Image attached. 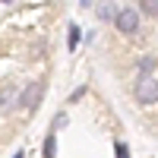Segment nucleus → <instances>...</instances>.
Masks as SVG:
<instances>
[{"instance_id":"f257e3e1","label":"nucleus","mask_w":158,"mask_h":158,"mask_svg":"<svg viewBox=\"0 0 158 158\" xmlns=\"http://www.w3.org/2000/svg\"><path fill=\"white\" fill-rule=\"evenodd\" d=\"M136 101L139 104L158 101V82H155L152 76H139V82H136Z\"/></svg>"},{"instance_id":"f03ea898","label":"nucleus","mask_w":158,"mask_h":158,"mask_svg":"<svg viewBox=\"0 0 158 158\" xmlns=\"http://www.w3.org/2000/svg\"><path fill=\"white\" fill-rule=\"evenodd\" d=\"M117 25V32H123V35H133L139 29V10H120V16L114 19Z\"/></svg>"},{"instance_id":"7ed1b4c3","label":"nucleus","mask_w":158,"mask_h":158,"mask_svg":"<svg viewBox=\"0 0 158 158\" xmlns=\"http://www.w3.org/2000/svg\"><path fill=\"white\" fill-rule=\"evenodd\" d=\"M38 98H41V85H38V82H32L29 89H25V92H22V101H19V104H22V108H25V111H32Z\"/></svg>"},{"instance_id":"20e7f679","label":"nucleus","mask_w":158,"mask_h":158,"mask_svg":"<svg viewBox=\"0 0 158 158\" xmlns=\"http://www.w3.org/2000/svg\"><path fill=\"white\" fill-rule=\"evenodd\" d=\"M98 16H101V19H111V16L117 19V16H120V10H117L114 3H101V6H98Z\"/></svg>"},{"instance_id":"39448f33","label":"nucleus","mask_w":158,"mask_h":158,"mask_svg":"<svg viewBox=\"0 0 158 158\" xmlns=\"http://www.w3.org/2000/svg\"><path fill=\"white\" fill-rule=\"evenodd\" d=\"M142 13H149V16H158V0H139Z\"/></svg>"},{"instance_id":"423d86ee","label":"nucleus","mask_w":158,"mask_h":158,"mask_svg":"<svg viewBox=\"0 0 158 158\" xmlns=\"http://www.w3.org/2000/svg\"><path fill=\"white\" fill-rule=\"evenodd\" d=\"M54 146H57L54 136H48V139H44V158H54Z\"/></svg>"},{"instance_id":"0eeeda50","label":"nucleus","mask_w":158,"mask_h":158,"mask_svg":"<svg viewBox=\"0 0 158 158\" xmlns=\"http://www.w3.org/2000/svg\"><path fill=\"white\" fill-rule=\"evenodd\" d=\"M76 44H79V29L70 25V48H76Z\"/></svg>"},{"instance_id":"6e6552de","label":"nucleus","mask_w":158,"mask_h":158,"mask_svg":"<svg viewBox=\"0 0 158 158\" xmlns=\"http://www.w3.org/2000/svg\"><path fill=\"white\" fill-rule=\"evenodd\" d=\"M10 98H13V95H10V89H3V101H0V104H3V111L10 108Z\"/></svg>"},{"instance_id":"1a4fd4ad","label":"nucleus","mask_w":158,"mask_h":158,"mask_svg":"<svg viewBox=\"0 0 158 158\" xmlns=\"http://www.w3.org/2000/svg\"><path fill=\"white\" fill-rule=\"evenodd\" d=\"M117 158H130V152H127V146H117Z\"/></svg>"},{"instance_id":"9d476101","label":"nucleus","mask_w":158,"mask_h":158,"mask_svg":"<svg viewBox=\"0 0 158 158\" xmlns=\"http://www.w3.org/2000/svg\"><path fill=\"white\" fill-rule=\"evenodd\" d=\"M79 3H82V6H89V3H92V0H79Z\"/></svg>"},{"instance_id":"9b49d317","label":"nucleus","mask_w":158,"mask_h":158,"mask_svg":"<svg viewBox=\"0 0 158 158\" xmlns=\"http://www.w3.org/2000/svg\"><path fill=\"white\" fill-rule=\"evenodd\" d=\"M13 158H22V155H13Z\"/></svg>"}]
</instances>
